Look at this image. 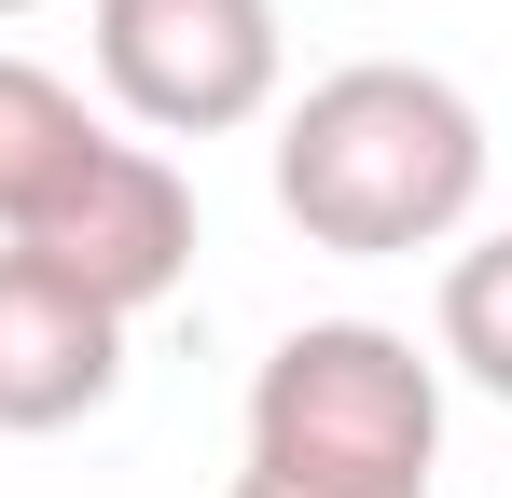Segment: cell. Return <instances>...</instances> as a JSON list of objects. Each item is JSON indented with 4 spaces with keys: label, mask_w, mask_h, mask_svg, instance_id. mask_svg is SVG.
I'll return each mask as SVG.
<instances>
[{
    "label": "cell",
    "mask_w": 512,
    "mask_h": 498,
    "mask_svg": "<svg viewBox=\"0 0 512 498\" xmlns=\"http://www.w3.org/2000/svg\"><path fill=\"white\" fill-rule=\"evenodd\" d=\"M277 208H291V236L333 249V263L443 249L485 208V111L443 70H402V56L319 70L291 97V125H277Z\"/></svg>",
    "instance_id": "1"
},
{
    "label": "cell",
    "mask_w": 512,
    "mask_h": 498,
    "mask_svg": "<svg viewBox=\"0 0 512 498\" xmlns=\"http://www.w3.org/2000/svg\"><path fill=\"white\" fill-rule=\"evenodd\" d=\"M443 457V374L388 319H305L250 374V471L333 498H429Z\"/></svg>",
    "instance_id": "2"
},
{
    "label": "cell",
    "mask_w": 512,
    "mask_h": 498,
    "mask_svg": "<svg viewBox=\"0 0 512 498\" xmlns=\"http://www.w3.org/2000/svg\"><path fill=\"white\" fill-rule=\"evenodd\" d=\"M277 0H97V83L153 139H236L277 111Z\"/></svg>",
    "instance_id": "3"
},
{
    "label": "cell",
    "mask_w": 512,
    "mask_h": 498,
    "mask_svg": "<svg viewBox=\"0 0 512 498\" xmlns=\"http://www.w3.org/2000/svg\"><path fill=\"white\" fill-rule=\"evenodd\" d=\"M14 249H42L70 291H97L111 319H139V305H167L180 277H194V180L153 139H97L56 180V208L14 222Z\"/></svg>",
    "instance_id": "4"
},
{
    "label": "cell",
    "mask_w": 512,
    "mask_h": 498,
    "mask_svg": "<svg viewBox=\"0 0 512 498\" xmlns=\"http://www.w3.org/2000/svg\"><path fill=\"white\" fill-rule=\"evenodd\" d=\"M125 388V319L0 236V429H70Z\"/></svg>",
    "instance_id": "5"
},
{
    "label": "cell",
    "mask_w": 512,
    "mask_h": 498,
    "mask_svg": "<svg viewBox=\"0 0 512 498\" xmlns=\"http://www.w3.org/2000/svg\"><path fill=\"white\" fill-rule=\"evenodd\" d=\"M97 139H111V125H97L42 56H0V236H14V222H42V208H56V180H70Z\"/></svg>",
    "instance_id": "6"
},
{
    "label": "cell",
    "mask_w": 512,
    "mask_h": 498,
    "mask_svg": "<svg viewBox=\"0 0 512 498\" xmlns=\"http://www.w3.org/2000/svg\"><path fill=\"white\" fill-rule=\"evenodd\" d=\"M443 360L485 402H512V236H471L443 263Z\"/></svg>",
    "instance_id": "7"
},
{
    "label": "cell",
    "mask_w": 512,
    "mask_h": 498,
    "mask_svg": "<svg viewBox=\"0 0 512 498\" xmlns=\"http://www.w3.org/2000/svg\"><path fill=\"white\" fill-rule=\"evenodd\" d=\"M222 498H333V485H277V471H236Z\"/></svg>",
    "instance_id": "8"
},
{
    "label": "cell",
    "mask_w": 512,
    "mask_h": 498,
    "mask_svg": "<svg viewBox=\"0 0 512 498\" xmlns=\"http://www.w3.org/2000/svg\"><path fill=\"white\" fill-rule=\"evenodd\" d=\"M14 14H42V0H0V28H14Z\"/></svg>",
    "instance_id": "9"
}]
</instances>
